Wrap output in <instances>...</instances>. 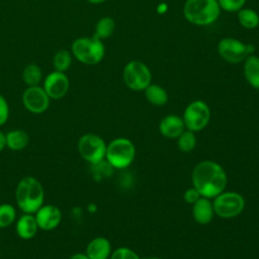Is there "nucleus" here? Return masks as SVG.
<instances>
[{
    "label": "nucleus",
    "mask_w": 259,
    "mask_h": 259,
    "mask_svg": "<svg viewBox=\"0 0 259 259\" xmlns=\"http://www.w3.org/2000/svg\"><path fill=\"white\" fill-rule=\"evenodd\" d=\"M193 187L200 196L213 198L222 193L227 185V175L221 165L212 161L198 163L191 175Z\"/></svg>",
    "instance_id": "1"
},
{
    "label": "nucleus",
    "mask_w": 259,
    "mask_h": 259,
    "mask_svg": "<svg viewBox=\"0 0 259 259\" xmlns=\"http://www.w3.org/2000/svg\"><path fill=\"white\" fill-rule=\"evenodd\" d=\"M15 200L19 209L24 213H34L45 200V190L38 179L25 176L17 183Z\"/></svg>",
    "instance_id": "2"
},
{
    "label": "nucleus",
    "mask_w": 259,
    "mask_h": 259,
    "mask_svg": "<svg viewBox=\"0 0 259 259\" xmlns=\"http://www.w3.org/2000/svg\"><path fill=\"white\" fill-rule=\"evenodd\" d=\"M221 11L217 0H186L182 8L184 18L197 26L212 24L220 17Z\"/></svg>",
    "instance_id": "3"
},
{
    "label": "nucleus",
    "mask_w": 259,
    "mask_h": 259,
    "mask_svg": "<svg viewBox=\"0 0 259 259\" xmlns=\"http://www.w3.org/2000/svg\"><path fill=\"white\" fill-rule=\"evenodd\" d=\"M73 57L80 63L88 66L99 64L105 56V47L101 39L92 36L76 38L71 46Z\"/></svg>",
    "instance_id": "4"
},
{
    "label": "nucleus",
    "mask_w": 259,
    "mask_h": 259,
    "mask_svg": "<svg viewBox=\"0 0 259 259\" xmlns=\"http://www.w3.org/2000/svg\"><path fill=\"white\" fill-rule=\"evenodd\" d=\"M135 155L134 144L124 138L114 139L106 146L105 159L113 168L123 169L130 166L135 159Z\"/></svg>",
    "instance_id": "5"
},
{
    "label": "nucleus",
    "mask_w": 259,
    "mask_h": 259,
    "mask_svg": "<svg viewBox=\"0 0 259 259\" xmlns=\"http://www.w3.org/2000/svg\"><path fill=\"white\" fill-rule=\"evenodd\" d=\"M219 56L230 64L242 63L249 55L254 54L255 47L251 44H245L235 37H224L218 44Z\"/></svg>",
    "instance_id": "6"
},
{
    "label": "nucleus",
    "mask_w": 259,
    "mask_h": 259,
    "mask_svg": "<svg viewBox=\"0 0 259 259\" xmlns=\"http://www.w3.org/2000/svg\"><path fill=\"white\" fill-rule=\"evenodd\" d=\"M122 79L131 90L142 91L151 84L152 73L145 63L134 60L126 63L123 67Z\"/></svg>",
    "instance_id": "7"
},
{
    "label": "nucleus",
    "mask_w": 259,
    "mask_h": 259,
    "mask_svg": "<svg viewBox=\"0 0 259 259\" xmlns=\"http://www.w3.org/2000/svg\"><path fill=\"white\" fill-rule=\"evenodd\" d=\"M78 152L80 156L91 165L104 160L106 144L103 139L95 134L83 135L78 141Z\"/></svg>",
    "instance_id": "8"
},
{
    "label": "nucleus",
    "mask_w": 259,
    "mask_h": 259,
    "mask_svg": "<svg viewBox=\"0 0 259 259\" xmlns=\"http://www.w3.org/2000/svg\"><path fill=\"white\" fill-rule=\"evenodd\" d=\"M214 213L224 219H231L239 215L245 206L243 196L237 192H222L213 197Z\"/></svg>",
    "instance_id": "9"
},
{
    "label": "nucleus",
    "mask_w": 259,
    "mask_h": 259,
    "mask_svg": "<svg viewBox=\"0 0 259 259\" xmlns=\"http://www.w3.org/2000/svg\"><path fill=\"white\" fill-rule=\"evenodd\" d=\"M210 118V110L208 105L202 100H194L190 102L183 113V121L185 127L191 132H199L203 130Z\"/></svg>",
    "instance_id": "10"
},
{
    "label": "nucleus",
    "mask_w": 259,
    "mask_h": 259,
    "mask_svg": "<svg viewBox=\"0 0 259 259\" xmlns=\"http://www.w3.org/2000/svg\"><path fill=\"white\" fill-rule=\"evenodd\" d=\"M24 108L34 114L44 113L49 109L51 98L42 88V86H28L21 96Z\"/></svg>",
    "instance_id": "11"
},
{
    "label": "nucleus",
    "mask_w": 259,
    "mask_h": 259,
    "mask_svg": "<svg viewBox=\"0 0 259 259\" xmlns=\"http://www.w3.org/2000/svg\"><path fill=\"white\" fill-rule=\"evenodd\" d=\"M70 81L68 76L59 71H53L48 74L44 80L42 88L51 99H61L69 91Z\"/></svg>",
    "instance_id": "12"
},
{
    "label": "nucleus",
    "mask_w": 259,
    "mask_h": 259,
    "mask_svg": "<svg viewBox=\"0 0 259 259\" xmlns=\"http://www.w3.org/2000/svg\"><path fill=\"white\" fill-rule=\"evenodd\" d=\"M33 214L38 229L42 231L56 229L62 221L61 209L54 204H42Z\"/></svg>",
    "instance_id": "13"
},
{
    "label": "nucleus",
    "mask_w": 259,
    "mask_h": 259,
    "mask_svg": "<svg viewBox=\"0 0 259 259\" xmlns=\"http://www.w3.org/2000/svg\"><path fill=\"white\" fill-rule=\"evenodd\" d=\"M185 128L184 121L182 117L176 114H169L166 115L159 124L160 133L169 139L178 138Z\"/></svg>",
    "instance_id": "14"
},
{
    "label": "nucleus",
    "mask_w": 259,
    "mask_h": 259,
    "mask_svg": "<svg viewBox=\"0 0 259 259\" xmlns=\"http://www.w3.org/2000/svg\"><path fill=\"white\" fill-rule=\"evenodd\" d=\"M38 226L33 213H24L21 214L15 223V232L17 236L23 240L32 239L37 231Z\"/></svg>",
    "instance_id": "15"
},
{
    "label": "nucleus",
    "mask_w": 259,
    "mask_h": 259,
    "mask_svg": "<svg viewBox=\"0 0 259 259\" xmlns=\"http://www.w3.org/2000/svg\"><path fill=\"white\" fill-rule=\"evenodd\" d=\"M111 253L110 242L104 237L92 239L87 247L85 254L89 259H107Z\"/></svg>",
    "instance_id": "16"
},
{
    "label": "nucleus",
    "mask_w": 259,
    "mask_h": 259,
    "mask_svg": "<svg viewBox=\"0 0 259 259\" xmlns=\"http://www.w3.org/2000/svg\"><path fill=\"white\" fill-rule=\"evenodd\" d=\"M192 214L195 222L200 225H206L210 223L214 214L212 203L209 201L208 198L200 196L193 203Z\"/></svg>",
    "instance_id": "17"
},
{
    "label": "nucleus",
    "mask_w": 259,
    "mask_h": 259,
    "mask_svg": "<svg viewBox=\"0 0 259 259\" xmlns=\"http://www.w3.org/2000/svg\"><path fill=\"white\" fill-rule=\"evenodd\" d=\"M243 74L247 83L259 90V57L252 54L243 61Z\"/></svg>",
    "instance_id": "18"
},
{
    "label": "nucleus",
    "mask_w": 259,
    "mask_h": 259,
    "mask_svg": "<svg viewBox=\"0 0 259 259\" xmlns=\"http://www.w3.org/2000/svg\"><path fill=\"white\" fill-rule=\"evenodd\" d=\"M6 147L11 151H21L29 143V136L23 130H11L5 133Z\"/></svg>",
    "instance_id": "19"
},
{
    "label": "nucleus",
    "mask_w": 259,
    "mask_h": 259,
    "mask_svg": "<svg viewBox=\"0 0 259 259\" xmlns=\"http://www.w3.org/2000/svg\"><path fill=\"white\" fill-rule=\"evenodd\" d=\"M147 100L156 106H162L168 101L167 91L158 84H150L145 90Z\"/></svg>",
    "instance_id": "20"
},
{
    "label": "nucleus",
    "mask_w": 259,
    "mask_h": 259,
    "mask_svg": "<svg viewBox=\"0 0 259 259\" xmlns=\"http://www.w3.org/2000/svg\"><path fill=\"white\" fill-rule=\"evenodd\" d=\"M115 30V21L109 17H101L95 24L93 35L99 39H105L110 37Z\"/></svg>",
    "instance_id": "21"
},
{
    "label": "nucleus",
    "mask_w": 259,
    "mask_h": 259,
    "mask_svg": "<svg viewBox=\"0 0 259 259\" xmlns=\"http://www.w3.org/2000/svg\"><path fill=\"white\" fill-rule=\"evenodd\" d=\"M22 80L28 86H37L42 81V71L40 67L34 63L27 64L22 71Z\"/></svg>",
    "instance_id": "22"
},
{
    "label": "nucleus",
    "mask_w": 259,
    "mask_h": 259,
    "mask_svg": "<svg viewBox=\"0 0 259 259\" xmlns=\"http://www.w3.org/2000/svg\"><path fill=\"white\" fill-rule=\"evenodd\" d=\"M237 18L241 26L247 29H254L259 25V14L251 8L240 9L237 12Z\"/></svg>",
    "instance_id": "23"
},
{
    "label": "nucleus",
    "mask_w": 259,
    "mask_h": 259,
    "mask_svg": "<svg viewBox=\"0 0 259 259\" xmlns=\"http://www.w3.org/2000/svg\"><path fill=\"white\" fill-rule=\"evenodd\" d=\"M72 53L63 49L59 50L53 57V67L55 71L65 73L72 65Z\"/></svg>",
    "instance_id": "24"
},
{
    "label": "nucleus",
    "mask_w": 259,
    "mask_h": 259,
    "mask_svg": "<svg viewBox=\"0 0 259 259\" xmlns=\"http://www.w3.org/2000/svg\"><path fill=\"white\" fill-rule=\"evenodd\" d=\"M16 221V209L10 203L0 204V229L11 226Z\"/></svg>",
    "instance_id": "25"
},
{
    "label": "nucleus",
    "mask_w": 259,
    "mask_h": 259,
    "mask_svg": "<svg viewBox=\"0 0 259 259\" xmlns=\"http://www.w3.org/2000/svg\"><path fill=\"white\" fill-rule=\"evenodd\" d=\"M178 148L180 151L184 153L191 152L195 146H196V137L194 135V132H191L189 130L184 131L179 137H178Z\"/></svg>",
    "instance_id": "26"
},
{
    "label": "nucleus",
    "mask_w": 259,
    "mask_h": 259,
    "mask_svg": "<svg viewBox=\"0 0 259 259\" xmlns=\"http://www.w3.org/2000/svg\"><path fill=\"white\" fill-rule=\"evenodd\" d=\"M221 10L227 11V12H238L240 9H242L247 0H217Z\"/></svg>",
    "instance_id": "27"
},
{
    "label": "nucleus",
    "mask_w": 259,
    "mask_h": 259,
    "mask_svg": "<svg viewBox=\"0 0 259 259\" xmlns=\"http://www.w3.org/2000/svg\"><path fill=\"white\" fill-rule=\"evenodd\" d=\"M92 167H93L94 174H97L100 178L110 176L113 170V167L107 161H104V160L100 161L99 163L93 164Z\"/></svg>",
    "instance_id": "28"
},
{
    "label": "nucleus",
    "mask_w": 259,
    "mask_h": 259,
    "mask_svg": "<svg viewBox=\"0 0 259 259\" xmlns=\"http://www.w3.org/2000/svg\"><path fill=\"white\" fill-rule=\"evenodd\" d=\"M110 259H140V257L133 250L126 247H120L113 251Z\"/></svg>",
    "instance_id": "29"
},
{
    "label": "nucleus",
    "mask_w": 259,
    "mask_h": 259,
    "mask_svg": "<svg viewBox=\"0 0 259 259\" xmlns=\"http://www.w3.org/2000/svg\"><path fill=\"white\" fill-rule=\"evenodd\" d=\"M9 117V104L6 98L0 94V126L6 123Z\"/></svg>",
    "instance_id": "30"
},
{
    "label": "nucleus",
    "mask_w": 259,
    "mask_h": 259,
    "mask_svg": "<svg viewBox=\"0 0 259 259\" xmlns=\"http://www.w3.org/2000/svg\"><path fill=\"white\" fill-rule=\"evenodd\" d=\"M199 197H200V194L198 193V191H197L194 187L188 188V189L184 192V200H185L187 203L193 204Z\"/></svg>",
    "instance_id": "31"
},
{
    "label": "nucleus",
    "mask_w": 259,
    "mask_h": 259,
    "mask_svg": "<svg viewBox=\"0 0 259 259\" xmlns=\"http://www.w3.org/2000/svg\"><path fill=\"white\" fill-rule=\"evenodd\" d=\"M6 148V142H5V134L0 131V152L3 151V149Z\"/></svg>",
    "instance_id": "32"
},
{
    "label": "nucleus",
    "mask_w": 259,
    "mask_h": 259,
    "mask_svg": "<svg viewBox=\"0 0 259 259\" xmlns=\"http://www.w3.org/2000/svg\"><path fill=\"white\" fill-rule=\"evenodd\" d=\"M69 259H89L85 253H75L69 257Z\"/></svg>",
    "instance_id": "33"
},
{
    "label": "nucleus",
    "mask_w": 259,
    "mask_h": 259,
    "mask_svg": "<svg viewBox=\"0 0 259 259\" xmlns=\"http://www.w3.org/2000/svg\"><path fill=\"white\" fill-rule=\"evenodd\" d=\"M158 12H164V11H166L167 10V5L166 4H160L159 6H158Z\"/></svg>",
    "instance_id": "34"
},
{
    "label": "nucleus",
    "mask_w": 259,
    "mask_h": 259,
    "mask_svg": "<svg viewBox=\"0 0 259 259\" xmlns=\"http://www.w3.org/2000/svg\"><path fill=\"white\" fill-rule=\"evenodd\" d=\"M89 3L91 4H101V3H104L106 2L107 0H87Z\"/></svg>",
    "instance_id": "35"
},
{
    "label": "nucleus",
    "mask_w": 259,
    "mask_h": 259,
    "mask_svg": "<svg viewBox=\"0 0 259 259\" xmlns=\"http://www.w3.org/2000/svg\"><path fill=\"white\" fill-rule=\"evenodd\" d=\"M145 259H159V258H145Z\"/></svg>",
    "instance_id": "36"
},
{
    "label": "nucleus",
    "mask_w": 259,
    "mask_h": 259,
    "mask_svg": "<svg viewBox=\"0 0 259 259\" xmlns=\"http://www.w3.org/2000/svg\"><path fill=\"white\" fill-rule=\"evenodd\" d=\"M74 1H79V0H74Z\"/></svg>",
    "instance_id": "37"
}]
</instances>
